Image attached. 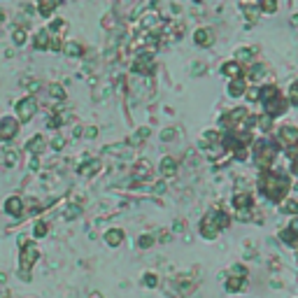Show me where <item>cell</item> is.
Listing matches in <instances>:
<instances>
[{"label": "cell", "mask_w": 298, "mask_h": 298, "mask_svg": "<svg viewBox=\"0 0 298 298\" xmlns=\"http://www.w3.org/2000/svg\"><path fill=\"white\" fill-rule=\"evenodd\" d=\"M16 128H19L16 119H10V116H5V119L0 122V140H10V137H14L16 135Z\"/></svg>", "instance_id": "cell-1"}, {"label": "cell", "mask_w": 298, "mask_h": 298, "mask_svg": "<svg viewBox=\"0 0 298 298\" xmlns=\"http://www.w3.org/2000/svg\"><path fill=\"white\" fill-rule=\"evenodd\" d=\"M35 107H37V103H35V98H24V101L16 105V110H19V116L24 119V122H28L33 114H35Z\"/></svg>", "instance_id": "cell-2"}, {"label": "cell", "mask_w": 298, "mask_h": 298, "mask_svg": "<svg viewBox=\"0 0 298 298\" xmlns=\"http://www.w3.org/2000/svg\"><path fill=\"white\" fill-rule=\"evenodd\" d=\"M284 110H287V101H282L280 96H275V98H270V101H266V112H268V114L277 116V114H284Z\"/></svg>", "instance_id": "cell-3"}, {"label": "cell", "mask_w": 298, "mask_h": 298, "mask_svg": "<svg viewBox=\"0 0 298 298\" xmlns=\"http://www.w3.org/2000/svg\"><path fill=\"white\" fill-rule=\"evenodd\" d=\"M193 37H196V45H198V47H210V45L214 42L212 31H210V28H198Z\"/></svg>", "instance_id": "cell-4"}, {"label": "cell", "mask_w": 298, "mask_h": 298, "mask_svg": "<svg viewBox=\"0 0 298 298\" xmlns=\"http://www.w3.org/2000/svg\"><path fill=\"white\" fill-rule=\"evenodd\" d=\"M35 256H37V247L35 245H31L28 249H24V254H21V268H31L33 263H35Z\"/></svg>", "instance_id": "cell-5"}, {"label": "cell", "mask_w": 298, "mask_h": 298, "mask_svg": "<svg viewBox=\"0 0 298 298\" xmlns=\"http://www.w3.org/2000/svg\"><path fill=\"white\" fill-rule=\"evenodd\" d=\"M280 142H284V145H293V142H298V131L291 126L282 128L280 131Z\"/></svg>", "instance_id": "cell-6"}, {"label": "cell", "mask_w": 298, "mask_h": 298, "mask_svg": "<svg viewBox=\"0 0 298 298\" xmlns=\"http://www.w3.org/2000/svg\"><path fill=\"white\" fill-rule=\"evenodd\" d=\"M5 210H7V212H10V214H14V217H19V214L24 212V205H21V198H16V196L7 198Z\"/></svg>", "instance_id": "cell-7"}, {"label": "cell", "mask_w": 298, "mask_h": 298, "mask_svg": "<svg viewBox=\"0 0 298 298\" xmlns=\"http://www.w3.org/2000/svg\"><path fill=\"white\" fill-rule=\"evenodd\" d=\"M222 72H224V75H228L231 80H237V75H243V70H240V66H237L235 61L224 63V66H222Z\"/></svg>", "instance_id": "cell-8"}, {"label": "cell", "mask_w": 298, "mask_h": 298, "mask_svg": "<svg viewBox=\"0 0 298 298\" xmlns=\"http://www.w3.org/2000/svg\"><path fill=\"white\" fill-rule=\"evenodd\" d=\"M228 93H231L233 98H237V96H243L245 93V82L237 77V80H233L231 84H228Z\"/></svg>", "instance_id": "cell-9"}, {"label": "cell", "mask_w": 298, "mask_h": 298, "mask_svg": "<svg viewBox=\"0 0 298 298\" xmlns=\"http://www.w3.org/2000/svg\"><path fill=\"white\" fill-rule=\"evenodd\" d=\"M105 240H107V245H112V247H116V245H122V240H124V233L119 231V228H114V231H107V233H105Z\"/></svg>", "instance_id": "cell-10"}, {"label": "cell", "mask_w": 298, "mask_h": 298, "mask_svg": "<svg viewBox=\"0 0 298 298\" xmlns=\"http://www.w3.org/2000/svg\"><path fill=\"white\" fill-rule=\"evenodd\" d=\"M233 203H235V207L240 210V212H243V210H249V207H252V201H249L247 193H243V196L237 193V196L233 198Z\"/></svg>", "instance_id": "cell-11"}, {"label": "cell", "mask_w": 298, "mask_h": 298, "mask_svg": "<svg viewBox=\"0 0 298 298\" xmlns=\"http://www.w3.org/2000/svg\"><path fill=\"white\" fill-rule=\"evenodd\" d=\"M161 172L163 175H175L177 172V163H175V158H163L161 161Z\"/></svg>", "instance_id": "cell-12"}, {"label": "cell", "mask_w": 298, "mask_h": 298, "mask_svg": "<svg viewBox=\"0 0 298 298\" xmlns=\"http://www.w3.org/2000/svg\"><path fill=\"white\" fill-rule=\"evenodd\" d=\"M201 233H203L205 237H210V240H212V237L217 235V226H212V222H210V219H207V222L203 219V224H201Z\"/></svg>", "instance_id": "cell-13"}, {"label": "cell", "mask_w": 298, "mask_h": 298, "mask_svg": "<svg viewBox=\"0 0 298 298\" xmlns=\"http://www.w3.org/2000/svg\"><path fill=\"white\" fill-rule=\"evenodd\" d=\"M35 47H40V49H45V47H49V33H47V31H40V33H37Z\"/></svg>", "instance_id": "cell-14"}, {"label": "cell", "mask_w": 298, "mask_h": 298, "mask_svg": "<svg viewBox=\"0 0 298 298\" xmlns=\"http://www.w3.org/2000/svg\"><path fill=\"white\" fill-rule=\"evenodd\" d=\"M282 212H289V214H296L298 212V203L296 201H287L282 205Z\"/></svg>", "instance_id": "cell-15"}, {"label": "cell", "mask_w": 298, "mask_h": 298, "mask_svg": "<svg viewBox=\"0 0 298 298\" xmlns=\"http://www.w3.org/2000/svg\"><path fill=\"white\" fill-rule=\"evenodd\" d=\"M152 245H154V237L152 235H142L140 237V247L142 249H145V247H152Z\"/></svg>", "instance_id": "cell-16"}, {"label": "cell", "mask_w": 298, "mask_h": 298, "mask_svg": "<svg viewBox=\"0 0 298 298\" xmlns=\"http://www.w3.org/2000/svg\"><path fill=\"white\" fill-rule=\"evenodd\" d=\"M145 284H147V287H156V275H154V273L145 275Z\"/></svg>", "instance_id": "cell-17"}, {"label": "cell", "mask_w": 298, "mask_h": 298, "mask_svg": "<svg viewBox=\"0 0 298 298\" xmlns=\"http://www.w3.org/2000/svg\"><path fill=\"white\" fill-rule=\"evenodd\" d=\"M66 51H68V54H80L82 47H80V45H68V47H66Z\"/></svg>", "instance_id": "cell-18"}, {"label": "cell", "mask_w": 298, "mask_h": 298, "mask_svg": "<svg viewBox=\"0 0 298 298\" xmlns=\"http://www.w3.org/2000/svg\"><path fill=\"white\" fill-rule=\"evenodd\" d=\"M54 7H56L54 3H49V5H40V12H42V14H49V12L54 10Z\"/></svg>", "instance_id": "cell-19"}, {"label": "cell", "mask_w": 298, "mask_h": 298, "mask_svg": "<svg viewBox=\"0 0 298 298\" xmlns=\"http://www.w3.org/2000/svg\"><path fill=\"white\" fill-rule=\"evenodd\" d=\"M249 54H252V51H249V49H240V51H237V56H240L243 61H247V58H249Z\"/></svg>", "instance_id": "cell-20"}, {"label": "cell", "mask_w": 298, "mask_h": 298, "mask_svg": "<svg viewBox=\"0 0 298 298\" xmlns=\"http://www.w3.org/2000/svg\"><path fill=\"white\" fill-rule=\"evenodd\" d=\"M14 42H16V45H21V42H24V31H16L14 33Z\"/></svg>", "instance_id": "cell-21"}, {"label": "cell", "mask_w": 298, "mask_h": 298, "mask_svg": "<svg viewBox=\"0 0 298 298\" xmlns=\"http://www.w3.org/2000/svg\"><path fill=\"white\" fill-rule=\"evenodd\" d=\"M47 233V226L45 224H40V226H35V235H45Z\"/></svg>", "instance_id": "cell-22"}, {"label": "cell", "mask_w": 298, "mask_h": 298, "mask_svg": "<svg viewBox=\"0 0 298 298\" xmlns=\"http://www.w3.org/2000/svg\"><path fill=\"white\" fill-rule=\"evenodd\" d=\"M275 7H277V5H273V3H266V5H261V10H266V12H275Z\"/></svg>", "instance_id": "cell-23"}, {"label": "cell", "mask_w": 298, "mask_h": 298, "mask_svg": "<svg viewBox=\"0 0 298 298\" xmlns=\"http://www.w3.org/2000/svg\"><path fill=\"white\" fill-rule=\"evenodd\" d=\"M172 135H175L172 131H166V133H163V140H172Z\"/></svg>", "instance_id": "cell-24"}, {"label": "cell", "mask_w": 298, "mask_h": 298, "mask_svg": "<svg viewBox=\"0 0 298 298\" xmlns=\"http://www.w3.org/2000/svg\"><path fill=\"white\" fill-rule=\"evenodd\" d=\"M291 24H293V26H298V14L293 16V21H291Z\"/></svg>", "instance_id": "cell-25"}]
</instances>
